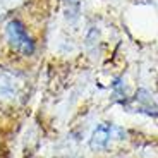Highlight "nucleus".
<instances>
[{
	"mask_svg": "<svg viewBox=\"0 0 158 158\" xmlns=\"http://www.w3.org/2000/svg\"><path fill=\"white\" fill-rule=\"evenodd\" d=\"M5 33H7V40L10 47L16 52L23 53V55H31L35 52V43L31 41L28 31L24 29V26L19 23V21H10L5 28Z\"/></svg>",
	"mask_w": 158,
	"mask_h": 158,
	"instance_id": "1",
	"label": "nucleus"
},
{
	"mask_svg": "<svg viewBox=\"0 0 158 158\" xmlns=\"http://www.w3.org/2000/svg\"><path fill=\"white\" fill-rule=\"evenodd\" d=\"M26 0H0V17H4L9 10L17 9L19 5H23Z\"/></svg>",
	"mask_w": 158,
	"mask_h": 158,
	"instance_id": "4",
	"label": "nucleus"
},
{
	"mask_svg": "<svg viewBox=\"0 0 158 158\" xmlns=\"http://www.w3.org/2000/svg\"><path fill=\"white\" fill-rule=\"evenodd\" d=\"M19 79L7 71H0V100H12L19 93Z\"/></svg>",
	"mask_w": 158,
	"mask_h": 158,
	"instance_id": "2",
	"label": "nucleus"
},
{
	"mask_svg": "<svg viewBox=\"0 0 158 158\" xmlns=\"http://www.w3.org/2000/svg\"><path fill=\"white\" fill-rule=\"evenodd\" d=\"M69 5V12L72 14V17L77 16V12H79V0H65Z\"/></svg>",
	"mask_w": 158,
	"mask_h": 158,
	"instance_id": "5",
	"label": "nucleus"
},
{
	"mask_svg": "<svg viewBox=\"0 0 158 158\" xmlns=\"http://www.w3.org/2000/svg\"><path fill=\"white\" fill-rule=\"evenodd\" d=\"M108 138H110V129H108V126H100L98 129L95 131V134H93L91 148H95V150H102V148H105L107 146V143H108Z\"/></svg>",
	"mask_w": 158,
	"mask_h": 158,
	"instance_id": "3",
	"label": "nucleus"
}]
</instances>
